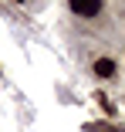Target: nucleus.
Masks as SVG:
<instances>
[{"label": "nucleus", "instance_id": "nucleus-1", "mask_svg": "<svg viewBox=\"0 0 125 132\" xmlns=\"http://www.w3.org/2000/svg\"><path fill=\"white\" fill-rule=\"evenodd\" d=\"M68 7L74 17H85V20H95L98 14H102L105 7V0H68Z\"/></svg>", "mask_w": 125, "mask_h": 132}, {"label": "nucleus", "instance_id": "nucleus-2", "mask_svg": "<svg viewBox=\"0 0 125 132\" xmlns=\"http://www.w3.org/2000/svg\"><path fill=\"white\" fill-rule=\"evenodd\" d=\"M95 75L98 78H115V61L112 58H98L95 61Z\"/></svg>", "mask_w": 125, "mask_h": 132}, {"label": "nucleus", "instance_id": "nucleus-3", "mask_svg": "<svg viewBox=\"0 0 125 132\" xmlns=\"http://www.w3.org/2000/svg\"><path fill=\"white\" fill-rule=\"evenodd\" d=\"M88 132H118V129H115V125H108V129H105V125H95V122H91V125H88Z\"/></svg>", "mask_w": 125, "mask_h": 132}, {"label": "nucleus", "instance_id": "nucleus-4", "mask_svg": "<svg viewBox=\"0 0 125 132\" xmlns=\"http://www.w3.org/2000/svg\"><path fill=\"white\" fill-rule=\"evenodd\" d=\"M17 4H24V0H17Z\"/></svg>", "mask_w": 125, "mask_h": 132}]
</instances>
